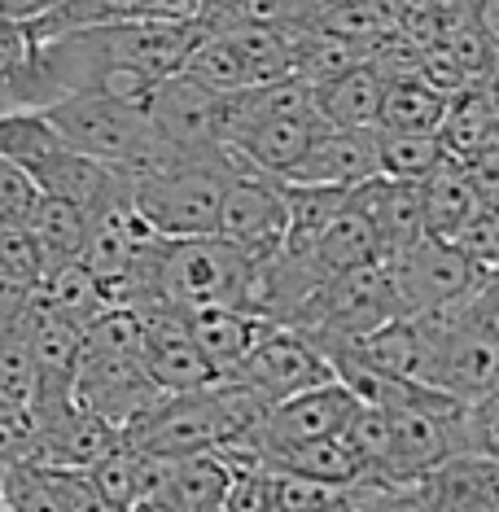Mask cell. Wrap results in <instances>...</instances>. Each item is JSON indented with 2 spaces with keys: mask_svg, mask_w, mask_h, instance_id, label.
<instances>
[{
  "mask_svg": "<svg viewBox=\"0 0 499 512\" xmlns=\"http://www.w3.org/2000/svg\"><path fill=\"white\" fill-rule=\"evenodd\" d=\"M145 320L141 333V364L149 372V381L162 394H180V390H197L206 381H215L211 364L202 359V351L193 346L189 324H184V311L176 307H136Z\"/></svg>",
  "mask_w": 499,
  "mask_h": 512,
  "instance_id": "10",
  "label": "cell"
},
{
  "mask_svg": "<svg viewBox=\"0 0 499 512\" xmlns=\"http://www.w3.org/2000/svg\"><path fill=\"white\" fill-rule=\"evenodd\" d=\"M386 267H390L394 294H399L408 316L456 307V302H464L473 289L495 276V272H486V267H478L473 259H464L451 241H438V237L412 241L408 250H399L394 259H386Z\"/></svg>",
  "mask_w": 499,
  "mask_h": 512,
  "instance_id": "7",
  "label": "cell"
},
{
  "mask_svg": "<svg viewBox=\"0 0 499 512\" xmlns=\"http://www.w3.org/2000/svg\"><path fill=\"white\" fill-rule=\"evenodd\" d=\"M438 145H443V158H451V162H469L473 154L499 145L495 75L473 79V84H460L456 92H447V114H443V123H438Z\"/></svg>",
  "mask_w": 499,
  "mask_h": 512,
  "instance_id": "14",
  "label": "cell"
},
{
  "mask_svg": "<svg viewBox=\"0 0 499 512\" xmlns=\"http://www.w3.org/2000/svg\"><path fill=\"white\" fill-rule=\"evenodd\" d=\"M184 324H189L193 346L202 351V359L211 364L215 377H228L268 320H254L237 307H193V311H184Z\"/></svg>",
  "mask_w": 499,
  "mask_h": 512,
  "instance_id": "16",
  "label": "cell"
},
{
  "mask_svg": "<svg viewBox=\"0 0 499 512\" xmlns=\"http://www.w3.org/2000/svg\"><path fill=\"white\" fill-rule=\"evenodd\" d=\"M44 276V254L27 224H0V281L36 289Z\"/></svg>",
  "mask_w": 499,
  "mask_h": 512,
  "instance_id": "27",
  "label": "cell"
},
{
  "mask_svg": "<svg viewBox=\"0 0 499 512\" xmlns=\"http://www.w3.org/2000/svg\"><path fill=\"white\" fill-rule=\"evenodd\" d=\"M443 162L438 132H381L377 127V167L394 180H425Z\"/></svg>",
  "mask_w": 499,
  "mask_h": 512,
  "instance_id": "24",
  "label": "cell"
},
{
  "mask_svg": "<svg viewBox=\"0 0 499 512\" xmlns=\"http://www.w3.org/2000/svg\"><path fill=\"white\" fill-rule=\"evenodd\" d=\"M180 75H189L193 84H202L206 92H215V97L250 88L246 71H241V57H237V49H232V40L224 36V31H215V27L202 31V40H197L189 49V57L180 62Z\"/></svg>",
  "mask_w": 499,
  "mask_h": 512,
  "instance_id": "23",
  "label": "cell"
},
{
  "mask_svg": "<svg viewBox=\"0 0 499 512\" xmlns=\"http://www.w3.org/2000/svg\"><path fill=\"white\" fill-rule=\"evenodd\" d=\"M66 141L57 136V127L44 119V110H0V162L18 171L40 167L49 154H57Z\"/></svg>",
  "mask_w": 499,
  "mask_h": 512,
  "instance_id": "22",
  "label": "cell"
},
{
  "mask_svg": "<svg viewBox=\"0 0 499 512\" xmlns=\"http://www.w3.org/2000/svg\"><path fill=\"white\" fill-rule=\"evenodd\" d=\"M451 246H456L464 259H473L478 267H486V272H495V267H499V211H495V206H478V211H473L456 228Z\"/></svg>",
  "mask_w": 499,
  "mask_h": 512,
  "instance_id": "28",
  "label": "cell"
},
{
  "mask_svg": "<svg viewBox=\"0 0 499 512\" xmlns=\"http://www.w3.org/2000/svg\"><path fill=\"white\" fill-rule=\"evenodd\" d=\"M272 512H355V495L351 486H324L311 477L272 473Z\"/></svg>",
  "mask_w": 499,
  "mask_h": 512,
  "instance_id": "25",
  "label": "cell"
},
{
  "mask_svg": "<svg viewBox=\"0 0 499 512\" xmlns=\"http://www.w3.org/2000/svg\"><path fill=\"white\" fill-rule=\"evenodd\" d=\"M0 5H5L18 22H27L31 14H40V9H44V0H0Z\"/></svg>",
  "mask_w": 499,
  "mask_h": 512,
  "instance_id": "31",
  "label": "cell"
},
{
  "mask_svg": "<svg viewBox=\"0 0 499 512\" xmlns=\"http://www.w3.org/2000/svg\"><path fill=\"white\" fill-rule=\"evenodd\" d=\"M31 237L44 254V272L49 267H62V263H75L84 254V237H88V211L66 197H44L36 202V211L27 219Z\"/></svg>",
  "mask_w": 499,
  "mask_h": 512,
  "instance_id": "18",
  "label": "cell"
},
{
  "mask_svg": "<svg viewBox=\"0 0 499 512\" xmlns=\"http://www.w3.org/2000/svg\"><path fill=\"white\" fill-rule=\"evenodd\" d=\"M381 92H386V79L364 57L351 71L324 79V84H311V101H316V114L329 127H377Z\"/></svg>",
  "mask_w": 499,
  "mask_h": 512,
  "instance_id": "15",
  "label": "cell"
},
{
  "mask_svg": "<svg viewBox=\"0 0 499 512\" xmlns=\"http://www.w3.org/2000/svg\"><path fill=\"white\" fill-rule=\"evenodd\" d=\"M250 254L228 246L224 237H180V241H158L154 254V281H149V302L145 307H237L246 294L250 276Z\"/></svg>",
  "mask_w": 499,
  "mask_h": 512,
  "instance_id": "4",
  "label": "cell"
},
{
  "mask_svg": "<svg viewBox=\"0 0 499 512\" xmlns=\"http://www.w3.org/2000/svg\"><path fill=\"white\" fill-rule=\"evenodd\" d=\"M224 180L228 149L211 158H167L141 176H127V193H132V211L154 237H211Z\"/></svg>",
  "mask_w": 499,
  "mask_h": 512,
  "instance_id": "3",
  "label": "cell"
},
{
  "mask_svg": "<svg viewBox=\"0 0 499 512\" xmlns=\"http://www.w3.org/2000/svg\"><path fill=\"white\" fill-rule=\"evenodd\" d=\"M447 114V92L425 79H386L377 127L381 132H438Z\"/></svg>",
  "mask_w": 499,
  "mask_h": 512,
  "instance_id": "20",
  "label": "cell"
},
{
  "mask_svg": "<svg viewBox=\"0 0 499 512\" xmlns=\"http://www.w3.org/2000/svg\"><path fill=\"white\" fill-rule=\"evenodd\" d=\"M40 110L75 154L106 162L123 176H141V171L167 162L154 127H149L145 101H119L101 97V92H62Z\"/></svg>",
  "mask_w": 499,
  "mask_h": 512,
  "instance_id": "2",
  "label": "cell"
},
{
  "mask_svg": "<svg viewBox=\"0 0 499 512\" xmlns=\"http://www.w3.org/2000/svg\"><path fill=\"white\" fill-rule=\"evenodd\" d=\"M228 381L259 394L263 403H281L289 394L324 386V381H338V377H333L329 359H324V351L303 329H294V324H263V333L241 355V364L228 372Z\"/></svg>",
  "mask_w": 499,
  "mask_h": 512,
  "instance_id": "6",
  "label": "cell"
},
{
  "mask_svg": "<svg viewBox=\"0 0 499 512\" xmlns=\"http://www.w3.org/2000/svg\"><path fill=\"white\" fill-rule=\"evenodd\" d=\"M421 206H425V237H438V241H451L456 228L478 211V193H473L469 176H464L460 162L443 158L434 171L421 180Z\"/></svg>",
  "mask_w": 499,
  "mask_h": 512,
  "instance_id": "17",
  "label": "cell"
},
{
  "mask_svg": "<svg viewBox=\"0 0 499 512\" xmlns=\"http://www.w3.org/2000/svg\"><path fill=\"white\" fill-rule=\"evenodd\" d=\"M421 482L429 512H499V460L495 456H447Z\"/></svg>",
  "mask_w": 499,
  "mask_h": 512,
  "instance_id": "13",
  "label": "cell"
},
{
  "mask_svg": "<svg viewBox=\"0 0 499 512\" xmlns=\"http://www.w3.org/2000/svg\"><path fill=\"white\" fill-rule=\"evenodd\" d=\"M145 114L167 158H211L224 154L219 141V97L193 84L189 75H162L145 92Z\"/></svg>",
  "mask_w": 499,
  "mask_h": 512,
  "instance_id": "9",
  "label": "cell"
},
{
  "mask_svg": "<svg viewBox=\"0 0 499 512\" xmlns=\"http://www.w3.org/2000/svg\"><path fill=\"white\" fill-rule=\"evenodd\" d=\"M44 5H53V0H44Z\"/></svg>",
  "mask_w": 499,
  "mask_h": 512,
  "instance_id": "32",
  "label": "cell"
},
{
  "mask_svg": "<svg viewBox=\"0 0 499 512\" xmlns=\"http://www.w3.org/2000/svg\"><path fill=\"white\" fill-rule=\"evenodd\" d=\"M346 206L368 219L381 250V263L408 250L412 241L425 237V206H421V180H394V176H373L355 184Z\"/></svg>",
  "mask_w": 499,
  "mask_h": 512,
  "instance_id": "11",
  "label": "cell"
},
{
  "mask_svg": "<svg viewBox=\"0 0 499 512\" xmlns=\"http://www.w3.org/2000/svg\"><path fill=\"white\" fill-rule=\"evenodd\" d=\"M0 491H5L14 512H66L44 464H31V460L5 464V469H0Z\"/></svg>",
  "mask_w": 499,
  "mask_h": 512,
  "instance_id": "26",
  "label": "cell"
},
{
  "mask_svg": "<svg viewBox=\"0 0 499 512\" xmlns=\"http://www.w3.org/2000/svg\"><path fill=\"white\" fill-rule=\"evenodd\" d=\"M162 399V390L149 381L141 355L123 351H79L71 372V403L106 421L114 434L132 429L141 416Z\"/></svg>",
  "mask_w": 499,
  "mask_h": 512,
  "instance_id": "8",
  "label": "cell"
},
{
  "mask_svg": "<svg viewBox=\"0 0 499 512\" xmlns=\"http://www.w3.org/2000/svg\"><path fill=\"white\" fill-rule=\"evenodd\" d=\"M268 403L259 394L228 377H215L197 390L162 394L149 412L132 429H123V442L141 456L154 460H184L197 451H219L228 442L246 438L254 425L263 421Z\"/></svg>",
  "mask_w": 499,
  "mask_h": 512,
  "instance_id": "1",
  "label": "cell"
},
{
  "mask_svg": "<svg viewBox=\"0 0 499 512\" xmlns=\"http://www.w3.org/2000/svg\"><path fill=\"white\" fill-rule=\"evenodd\" d=\"M307 254H311V263L320 267L324 281H329V276H338V272H351V267L381 263L373 228H368V219L359 211H351V206H346V211L333 219V224L324 228L316 241H311Z\"/></svg>",
  "mask_w": 499,
  "mask_h": 512,
  "instance_id": "19",
  "label": "cell"
},
{
  "mask_svg": "<svg viewBox=\"0 0 499 512\" xmlns=\"http://www.w3.org/2000/svg\"><path fill=\"white\" fill-rule=\"evenodd\" d=\"M241 5H246V0H202V22L206 27H224Z\"/></svg>",
  "mask_w": 499,
  "mask_h": 512,
  "instance_id": "30",
  "label": "cell"
},
{
  "mask_svg": "<svg viewBox=\"0 0 499 512\" xmlns=\"http://www.w3.org/2000/svg\"><path fill=\"white\" fill-rule=\"evenodd\" d=\"M232 40V49L241 57V71H246L250 88L263 84H281L294 79V57H289V36L276 27H254V22H237V27H215Z\"/></svg>",
  "mask_w": 499,
  "mask_h": 512,
  "instance_id": "21",
  "label": "cell"
},
{
  "mask_svg": "<svg viewBox=\"0 0 499 512\" xmlns=\"http://www.w3.org/2000/svg\"><path fill=\"white\" fill-rule=\"evenodd\" d=\"M40 202V189L31 184L27 171L0 162V224H27Z\"/></svg>",
  "mask_w": 499,
  "mask_h": 512,
  "instance_id": "29",
  "label": "cell"
},
{
  "mask_svg": "<svg viewBox=\"0 0 499 512\" xmlns=\"http://www.w3.org/2000/svg\"><path fill=\"white\" fill-rule=\"evenodd\" d=\"M285 180L272 171H259L254 162L228 149V180L219 197L215 215V237L237 246L250 259L281 250L285 241Z\"/></svg>",
  "mask_w": 499,
  "mask_h": 512,
  "instance_id": "5",
  "label": "cell"
},
{
  "mask_svg": "<svg viewBox=\"0 0 499 512\" xmlns=\"http://www.w3.org/2000/svg\"><path fill=\"white\" fill-rule=\"evenodd\" d=\"M381 176L377 167V127H320L311 149L298 158V167L285 184H333V189H355V184Z\"/></svg>",
  "mask_w": 499,
  "mask_h": 512,
  "instance_id": "12",
  "label": "cell"
}]
</instances>
